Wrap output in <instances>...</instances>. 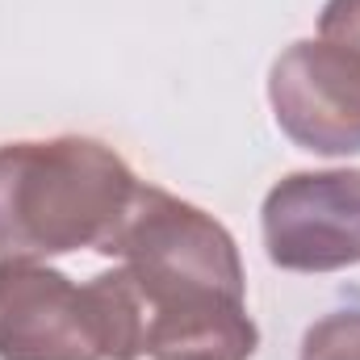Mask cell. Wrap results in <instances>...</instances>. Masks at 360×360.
Instances as JSON below:
<instances>
[{
	"mask_svg": "<svg viewBox=\"0 0 360 360\" xmlns=\"http://www.w3.org/2000/svg\"><path fill=\"white\" fill-rule=\"evenodd\" d=\"M139 176L101 139L0 143V260H51L92 248L122 222Z\"/></svg>",
	"mask_w": 360,
	"mask_h": 360,
	"instance_id": "6da1fadb",
	"label": "cell"
},
{
	"mask_svg": "<svg viewBox=\"0 0 360 360\" xmlns=\"http://www.w3.org/2000/svg\"><path fill=\"white\" fill-rule=\"evenodd\" d=\"M101 256L130 272L147 323L214 302H248V272L235 235L193 201L155 184H139L122 222L101 243Z\"/></svg>",
	"mask_w": 360,
	"mask_h": 360,
	"instance_id": "7a4b0ae2",
	"label": "cell"
},
{
	"mask_svg": "<svg viewBox=\"0 0 360 360\" xmlns=\"http://www.w3.org/2000/svg\"><path fill=\"white\" fill-rule=\"evenodd\" d=\"M264 252L285 272H340L360 264V168L289 172L260 210Z\"/></svg>",
	"mask_w": 360,
	"mask_h": 360,
	"instance_id": "3957f363",
	"label": "cell"
},
{
	"mask_svg": "<svg viewBox=\"0 0 360 360\" xmlns=\"http://www.w3.org/2000/svg\"><path fill=\"white\" fill-rule=\"evenodd\" d=\"M0 360H109L92 285L42 260H0Z\"/></svg>",
	"mask_w": 360,
	"mask_h": 360,
	"instance_id": "277c9868",
	"label": "cell"
},
{
	"mask_svg": "<svg viewBox=\"0 0 360 360\" xmlns=\"http://www.w3.org/2000/svg\"><path fill=\"white\" fill-rule=\"evenodd\" d=\"M269 105L293 147L314 155H356L360 55L323 38L285 46L269 72Z\"/></svg>",
	"mask_w": 360,
	"mask_h": 360,
	"instance_id": "5b68a950",
	"label": "cell"
},
{
	"mask_svg": "<svg viewBox=\"0 0 360 360\" xmlns=\"http://www.w3.org/2000/svg\"><path fill=\"white\" fill-rule=\"evenodd\" d=\"M260 331L248 314V302H214L147 323L143 356L151 360H252Z\"/></svg>",
	"mask_w": 360,
	"mask_h": 360,
	"instance_id": "8992f818",
	"label": "cell"
},
{
	"mask_svg": "<svg viewBox=\"0 0 360 360\" xmlns=\"http://www.w3.org/2000/svg\"><path fill=\"white\" fill-rule=\"evenodd\" d=\"M297 360H360V310L323 314L302 335Z\"/></svg>",
	"mask_w": 360,
	"mask_h": 360,
	"instance_id": "52a82bcc",
	"label": "cell"
},
{
	"mask_svg": "<svg viewBox=\"0 0 360 360\" xmlns=\"http://www.w3.org/2000/svg\"><path fill=\"white\" fill-rule=\"evenodd\" d=\"M319 38L360 55V0H327L319 13Z\"/></svg>",
	"mask_w": 360,
	"mask_h": 360,
	"instance_id": "ba28073f",
	"label": "cell"
}]
</instances>
